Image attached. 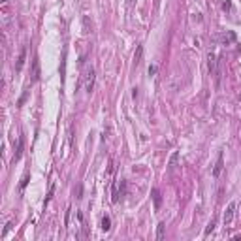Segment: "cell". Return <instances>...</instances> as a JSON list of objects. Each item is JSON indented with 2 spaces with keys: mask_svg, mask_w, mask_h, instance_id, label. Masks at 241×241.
I'll return each instance as SVG.
<instances>
[{
  "mask_svg": "<svg viewBox=\"0 0 241 241\" xmlns=\"http://www.w3.org/2000/svg\"><path fill=\"white\" fill-rule=\"evenodd\" d=\"M235 207H237V203H235V202H230V203H228L226 211H224V217H222V222H224V226H230V224H232V220H234V215H235Z\"/></svg>",
  "mask_w": 241,
  "mask_h": 241,
  "instance_id": "1",
  "label": "cell"
},
{
  "mask_svg": "<svg viewBox=\"0 0 241 241\" xmlns=\"http://www.w3.org/2000/svg\"><path fill=\"white\" fill-rule=\"evenodd\" d=\"M222 168H224V156H222V153H220L219 158H217V164H215V168H213V172H211L213 179H219V177H220V173H222Z\"/></svg>",
  "mask_w": 241,
  "mask_h": 241,
  "instance_id": "2",
  "label": "cell"
},
{
  "mask_svg": "<svg viewBox=\"0 0 241 241\" xmlns=\"http://www.w3.org/2000/svg\"><path fill=\"white\" fill-rule=\"evenodd\" d=\"M92 89H94V70L89 68L87 70V79H85V90L90 94Z\"/></svg>",
  "mask_w": 241,
  "mask_h": 241,
  "instance_id": "3",
  "label": "cell"
},
{
  "mask_svg": "<svg viewBox=\"0 0 241 241\" xmlns=\"http://www.w3.org/2000/svg\"><path fill=\"white\" fill-rule=\"evenodd\" d=\"M25 60H27V47L21 49V53H19V59H17V64H15V72H21L23 66H25Z\"/></svg>",
  "mask_w": 241,
  "mask_h": 241,
  "instance_id": "4",
  "label": "cell"
},
{
  "mask_svg": "<svg viewBox=\"0 0 241 241\" xmlns=\"http://www.w3.org/2000/svg\"><path fill=\"white\" fill-rule=\"evenodd\" d=\"M38 79H40V60L34 59V62H32V81H30V83H36Z\"/></svg>",
  "mask_w": 241,
  "mask_h": 241,
  "instance_id": "5",
  "label": "cell"
},
{
  "mask_svg": "<svg viewBox=\"0 0 241 241\" xmlns=\"http://www.w3.org/2000/svg\"><path fill=\"white\" fill-rule=\"evenodd\" d=\"M207 68H209V72H211V74H215V72H217V57H215L213 53L207 55Z\"/></svg>",
  "mask_w": 241,
  "mask_h": 241,
  "instance_id": "6",
  "label": "cell"
},
{
  "mask_svg": "<svg viewBox=\"0 0 241 241\" xmlns=\"http://www.w3.org/2000/svg\"><path fill=\"white\" fill-rule=\"evenodd\" d=\"M153 200H155V209H160L162 206V194L158 188H153Z\"/></svg>",
  "mask_w": 241,
  "mask_h": 241,
  "instance_id": "7",
  "label": "cell"
},
{
  "mask_svg": "<svg viewBox=\"0 0 241 241\" xmlns=\"http://www.w3.org/2000/svg\"><path fill=\"white\" fill-rule=\"evenodd\" d=\"M141 57H143V45H138L136 55H134V64H136V66H140V62H141Z\"/></svg>",
  "mask_w": 241,
  "mask_h": 241,
  "instance_id": "8",
  "label": "cell"
},
{
  "mask_svg": "<svg viewBox=\"0 0 241 241\" xmlns=\"http://www.w3.org/2000/svg\"><path fill=\"white\" fill-rule=\"evenodd\" d=\"M102 230H104V232H109L111 230V219L107 217V215L102 217Z\"/></svg>",
  "mask_w": 241,
  "mask_h": 241,
  "instance_id": "9",
  "label": "cell"
},
{
  "mask_svg": "<svg viewBox=\"0 0 241 241\" xmlns=\"http://www.w3.org/2000/svg\"><path fill=\"white\" fill-rule=\"evenodd\" d=\"M164 235H166V222H160L156 228V239H164Z\"/></svg>",
  "mask_w": 241,
  "mask_h": 241,
  "instance_id": "10",
  "label": "cell"
},
{
  "mask_svg": "<svg viewBox=\"0 0 241 241\" xmlns=\"http://www.w3.org/2000/svg\"><path fill=\"white\" fill-rule=\"evenodd\" d=\"M220 40H222V43H224V45H228L230 42H235V34H234V32H228V34H224Z\"/></svg>",
  "mask_w": 241,
  "mask_h": 241,
  "instance_id": "11",
  "label": "cell"
},
{
  "mask_svg": "<svg viewBox=\"0 0 241 241\" xmlns=\"http://www.w3.org/2000/svg\"><path fill=\"white\" fill-rule=\"evenodd\" d=\"M215 226H217V219H213L211 222L207 224V228H206V232H203V235H206V237H207V235H209V234H211L213 230H215Z\"/></svg>",
  "mask_w": 241,
  "mask_h": 241,
  "instance_id": "12",
  "label": "cell"
},
{
  "mask_svg": "<svg viewBox=\"0 0 241 241\" xmlns=\"http://www.w3.org/2000/svg\"><path fill=\"white\" fill-rule=\"evenodd\" d=\"M23 155V140H19V145H17V153H15V156H13V162H17L19 158H21Z\"/></svg>",
  "mask_w": 241,
  "mask_h": 241,
  "instance_id": "13",
  "label": "cell"
},
{
  "mask_svg": "<svg viewBox=\"0 0 241 241\" xmlns=\"http://www.w3.org/2000/svg\"><path fill=\"white\" fill-rule=\"evenodd\" d=\"M177 162H179V151H175V153H173V155L170 156V162H168V166H170V168H173Z\"/></svg>",
  "mask_w": 241,
  "mask_h": 241,
  "instance_id": "14",
  "label": "cell"
},
{
  "mask_svg": "<svg viewBox=\"0 0 241 241\" xmlns=\"http://www.w3.org/2000/svg\"><path fill=\"white\" fill-rule=\"evenodd\" d=\"M53 192H55V183H51V187H49V192H47V196H45V202H43V206H47V203H49V200L53 198Z\"/></svg>",
  "mask_w": 241,
  "mask_h": 241,
  "instance_id": "15",
  "label": "cell"
},
{
  "mask_svg": "<svg viewBox=\"0 0 241 241\" xmlns=\"http://www.w3.org/2000/svg\"><path fill=\"white\" fill-rule=\"evenodd\" d=\"M74 194H75V198H77V200H81V198H83V187L77 185V187H75V190H74Z\"/></svg>",
  "mask_w": 241,
  "mask_h": 241,
  "instance_id": "16",
  "label": "cell"
},
{
  "mask_svg": "<svg viewBox=\"0 0 241 241\" xmlns=\"http://www.w3.org/2000/svg\"><path fill=\"white\" fill-rule=\"evenodd\" d=\"M28 181H30V175L27 173V175L23 177V181H21V185H19V188H21V190H25V188H27V185H28Z\"/></svg>",
  "mask_w": 241,
  "mask_h": 241,
  "instance_id": "17",
  "label": "cell"
},
{
  "mask_svg": "<svg viewBox=\"0 0 241 241\" xmlns=\"http://www.w3.org/2000/svg\"><path fill=\"white\" fill-rule=\"evenodd\" d=\"M27 98H28V90H25V92H23V96H21V98H19V102H17V106L21 107V106L25 104V100H27Z\"/></svg>",
  "mask_w": 241,
  "mask_h": 241,
  "instance_id": "18",
  "label": "cell"
},
{
  "mask_svg": "<svg viewBox=\"0 0 241 241\" xmlns=\"http://www.w3.org/2000/svg\"><path fill=\"white\" fill-rule=\"evenodd\" d=\"M70 211H72L70 207L66 209V215H64V226H68V222H70Z\"/></svg>",
  "mask_w": 241,
  "mask_h": 241,
  "instance_id": "19",
  "label": "cell"
},
{
  "mask_svg": "<svg viewBox=\"0 0 241 241\" xmlns=\"http://www.w3.org/2000/svg\"><path fill=\"white\" fill-rule=\"evenodd\" d=\"M230 8H232V2H224V4H222V9H224V12H228Z\"/></svg>",
  "mask_w": 241,
  "mask_h": 241,
  "instance_id": "20",
  "label": "cell"
},
{
  "mask_svg": "<svg viewBox=\"0 0 241 241\" xmlns=\"http://www.w3.org/2000/svg\"><path fill=\"white\" fill-rule=\"evenodd\" d=\"M12 226H13L12 222H8V224H6V228H4V235H6V234L9 232V230H12Z\"/></svg>",
  "mask_w": 241,
  "mask_h": 241,
  "instance_id": "21",
  "label": "cell"
},
{
  "mask_svg": "<svg viewBox=\"0 0 241 241\" xmlns=\"http://www.w3.org/2000/svg\"><path fill=\"white\" fill-rule=\"evenodd\" d=\"M149 74H151V75L156 74V66H149Z\"/></svg>",
  "mask_w": 241,
  "mask_h": 241,
  "instance_id": "22",
  "label": "cell"
},
{
  "mask_svg": "<svg viewBox=\"0 0 241 241\" xmlns=\"http://www.w3.org/2000/svg\"><path fill=\"white\" fill-rule=\"evenodd\" d=\"M2 2H8V0H2Z\"/></svg>",
  "mask_w": 241,
  "mask_h": 241,
  "instance_id": "23",
  "label": "cell"
}]
</instances>
